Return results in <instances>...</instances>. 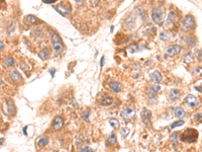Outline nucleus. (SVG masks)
I'll list each match as a JSON object with an SVG mask.
<instances>
[{"label":"nucleus","instance_id":"obj_1","mask_svg":"<svg viewBox=\"0 0 202 152\" xmlns=\"http://www.w3.org/2000/svg\"><path fill=\"white\" fill-rule=\"evenodd\" d=\"M51 40L53 49L55 50L56 53H61L63 51V41L60 38V36L56 33H53L51 36Z\"/></svg>","mask_w":202,"mask_h":152},{"label":"nucleus","instance_id":"obj_2","mask_svg":"<svg viewBox=\"0 0 202 152\" xmlns=\"http://www.w3.org/2000/svg\"><path fill=\"white\" fill-rule=\"evenodd\" d=\"M152 19L154 23H158V25H162L163 20H164V13H163V9L161 7H155L152 10Z\"/></svg>","mask_w":202,"mask_h":152},{"label":"nucleus","instance_id":"obj_3","mask_svg":"<svg viewBox=\"0 0 202 152\" xmlns=\"http://www.w3.org/2000/svg\"><path fill=\"white\" fill-rule=\"evenodd\" d=\"M195 19L192 15L188 14L187 16H185V18L182 21V27L185 31H190V29H193L195 27Z\"/></svg>","mask_w":202,"mask_h":152},{"label":"nucleus","instance_id":"obj_4","mask_svg":"<svg viewBox=\"0 0 202 152\" xmlns=\"http://www.w3.org/2000/svg\"><path fill=\"white\" fill-rule=\"evenodd\" d=\"M134 116H136V110H134V109H131V107L125 109V110H122L121 113H120V117H121L122 119H125V120L133 119Z\"/></svg>","mask_w":202,"mask_h":152},{"label":"nucleus","instance_id":"obj_5","mask_svg":"<svg viewBox=\"0 0 202 152\" xmlns=\"http://www.w3.org/2000/svg\"><path fill=\"white\" fill-rule=\"evenodd\" d=\"M151 118H152V112L148 109L144 107L140 113V119L146 125H151Z\"/></svg>","mask_w":202,"mask_h":152},{"label":"nucleus","instance_id":"obj_6","mask_svg":"<svg viewBox=\"0 0 202 152\" xmlns=\"http://www.w3.org/2000/svg\"><path fill=\"white\" fill-rule=\"evenodd\" d=\"M185 101H186V103L191 107V109H195V107H197L198 105H199V101H198L197 97H196L195 95H193V94H188V95L185 97Z\"/></svg>","mask_w":202,"mask_h":152},{"label":"nucleus","instance_id":"obj_7","mask_svg":"<svg viewBox=\"0 0 202 152\" xmlns=\"http://www.w3.org/2000/svg\"><path fill=\"white\" fill-rule=\"evenodd\" d=\"M182 51V47L179 45H174V46H170L169 48H167L166 50V54L167 56H175V55H178Z\"/></svg>","mask_w":202,"mask_h":152},{"label":"nucleus","instance_id":"obj_8","mask_svg":"<svg viewBox=\"0 0 202 152\" xmlns=\"http://www.w3.org/2000/svg\"><path fill=\"white\" fill-rule=\"evenodd\" d=\"M195 133H198L196 130H193V132H192V134H189V129L186 130L184 133L182 134V136H181V140L183 141V142H195L196 141V137H192L191 135L195 134Z\"/></svg>","mask_w":202,"mask_h":152},{"label":"nucleus","instance_id":"obj_9","mask_svg":"<svg viewBox=\"0 0 202 152\" xmlns=\"http://www.w3.org/2000/svg\"><path fill=\"white\" fill-rule=\"evenodd\" d=\"M150 79H151L152 82L157 83V84H158V83H160L161 81H162L163 76L160 71H154L150 74Z\"/></svg>","mask_w":202,"mask_h":152},{"label":"nucleus","instance_id":"obj_10","mask_svg":"<svg viewBox=\"0 0 202 152\" xmlns=\"http://www.w3.org/2000/svg\"><path fill=\"white\" fill-rule=\"evenodd\" d=\"M160 90V86L159 85H152L148 88V95L150 96V99H155L157 94H158V91Z\"/></svg>","mask_w":202,"mask_h":152},{"label":"nucleus","instance_id":"obj_11","mask_svg":"<svg viewBox=\"0 0 202 152\" xmlns=\"http://www.w3.org/2000/svg\"><path fill=\"white\" fill-rule=\"evenodd\" d=\"M63 125H64V121H63V119L61 118L60 116H57L55 119H54V122H53V127L56 131H59L63 128Z\"/></svg>","mask_w":202,"mask_h":152},{"label":"nucleus","instance_id":"obj_12","mask_svg":"<svg viewBox=\"0 0 202 152\" xmlns=\"http://www.w3.org/2000/svg\"><path fill=\"white\" fill-rule=\"evenodd\" d=\"M55 9L63 16H66L68 13H70V8L65 7L64 4H62V3H60V4H58L57 6H55Z\"/></svg>","mask_w":202,"mask_h":152},{"label":"nucleus","instance_id":"obj_13","mask_svg":"<svg viewBox=\"0 0 202 152\" xmlns=\"http://www.w3.org/2000/svg\"><path fill=\"white\" fill-rule=\"evenodd\" d=\"M175 17H176L175 11H170L169 14H168V16H167L165 27H171V25L174 23V21H175Z\"/></svg>","mask_w":202,"mask_h":152},{"label":"nucleus","instance_id":"obj_14","mask_svg":"<svg viewBox=\"0 0 202 152\" xmlns=\"http://www.w3.org/2000/svg\"><path fill=\"white\" fill-rule=\"evenodd\" d=\"M109 86H110L111 90L114 93H118V92H120L122 90V85L119 82H117V81H111L109 83Z\"/></svg>","mask_w":202,"mask_h":152},{"label":"nucleus","instance_id":"obj_15","mask_svg":"<svg viewBox=\"0 0 202 152\" xmlns=\"http://www.w3.org/2000/svg\"><path fill=\"white\" fill-rule=\"evenodd\" d=\"M112 103H113V99L109 95L103 96L102 99H100V105H103V107H108V105H110Z\"/></svg>","mask_w":202,"mask_h":152},{"label":"nucleus","instance_id":"obj_16","mask_svg":"<svg viewBox=\"0 0 202 152\" xmlns=\"http://www.w3.org/2000/svg\"><path fill=\"white\" fill-rule=\"evenodd\" d=\"M180 97V91L178 89H172L169 93V99L172 101H176Z\"/></svg>","mask_w":202,"mask_h":152},{"label":"nucleus","instance_id":"obj_17","mask_svg":"<svg viewBox=\"0 0 202 152\" xmlns=\"http://www.w3.org/2000/svg\"><path fill=\"white\" fill-rule=\"evenodd\" d=\"M6 107H7V111H8V114L9 115H14L16 112L15 110V105L10 99H7L6 101Z\"/></svg>","mask_w":202,"mask_h":152},{"label":"nucleus","instance_id":"obj_18","mask_svg":"<svg viewBox=\"0 0 202 152\" xmlns=\"http://www.w3.org/2000/svg\"><path fill=\"white\" fill-rule=\"evenodd\" d=\"M9 76H10V78L13 81H15V82H19V81L21 80L20 74L18 73L17 71H15V70H11V71L9 72Z\"/></svg>","mask_w":202,"mask_h":152},{"label":"nucleus","instance_id":"obj_19","mask_svg":"<svg viewBox=\"0 0 202 152\" xmlns=\"http://www.w3.org/2000/svg\"><path fill=\"white\" fill-rule=\"evenodd\" d=\"M173 112H174V114H175V116L178 117V118H184L185 115H186L185 111L183 110L181 107H175V109H173Z\"/></svg>","mask_w":202,"mask_h":152},{"label":"nucleus","instance_id":"obj_20","mask_svg":"<svg viewBox=\"0 0 202 152\" xmlns=\"http://www.w3.org/2000/svg\"><path fill=\"white\" fill-rule=\"evenodd\" d=\"M160 39L162 41H165V42H168L172 39V34L169 31H162L160 34Z\"/></svg>","mask_w":202,"mask_h":152},{"label":"nucleus","instance_id":"obj_21","mask_svg":"<svg viewBox=\"0 0 202 152\" xmlns=\"http://www.w3.org/2000/svg\"><path fill=\"white\" fill-rule=\"evenodd\" d=\"M185 44H187L188 46H191V47L195 46L196 44L195 38H194L193 36H187L186 38H185Z\"/></svg>","mask_w":202,"mask_h":152},{"label":"nucleus","instance_id":"obj_22","mask_svg":"<svg viewBox=\"0 0 202 152\" xmlns=\"http://www.w3.org/2000/svg\"><path fill=\"white\" fill-rule=\"evenodd\" d=\"M48 143H49V138L48 137H42L38 141V144L40 147H44L46 145H48Z\"/></svg>","mask_w":202,"mask_h":152},{"label":"nucleus","instance_id":"obj_23","mask_svg":"<svg viewBox=\"0 0 202 152\" xmlns=\"http://www.w3.org/2000/svg\"><path fill=\"white\" fill-rule=\"evenodd\" d=\"M38 56H40V58L42 59V60H46V59H48V57L50 56L49 49H44V50H42V51H40V54H38Z\"/></svg>","mask_w":202,"mask_h":152},{"label":"nucleus","instance_id":"obj_24","mask_svg":"<svg viewBox=\"0 0 202 152\" xmlns=\"http://www.w3.org/2000/svg\"><path fill=\"white\" fill-rule=\"evenodd\" d=\"M109 125L113 128V129H116V130L119 129V127H120L119 122H118L116 119H110V120H109Z\"/></svg>","mask_w":202,"mask_h":152},{"label":"nucleus","instance_id":"obj_25","mask_svg":"<svg viewBox=\"0 0 202 152\" xmlns=\"http://www.w3.org/2000/svg\"><path fill=\"white\" fill-rule=\"evenodd\" d=\"M193 60H194L193 54H192L191 52H188V53L186 54V56L184 57V61H185V63H191Z\"/></svg>","mask_w":202,"mask_h":152},{"label":"nucleus","instance_id":"obj_26","mask_svg":"<svg viewBox=\"0 0 202 152\" xmlns=\"http://www.w3.org/2000/svg\"><path fill=\"white\" fill-rule=\"evenodd\" d=\"M13 64H14V61H13V58L11 56H8L5 59V65H6L7 67H12Z\"/></svg>","mask_w":202,"mask_h":152},{"label":"nucleus","instance_id":"obj_27","mask_svg":"<svg viewBox=\"0 0 202 152\" xmlns=\"http://www.w3.org/2000/svg\"><path fill=\"white\" fill-rule=\"evenodd\" d=\"M108 142H109V144H110V145H114V144H116L117 140H116L115 134H111L110 136L108 137Z\"/></svg>","mask_w":202,"mask_h":152},{"label":"nucleus","instance_id":"obj_28","mask_svg":"<svg viewBox=\"0 0 202 152\" xmlns=\"http://www.w3.org/2000/svg\"><path fill=\"white\" fill-rule=\"evenodd\" d=\"M184 125V121L183 120H180V121H177V122H174L173 124L171 125V129H174V128H177V127H180V126Z\"/></svg>","mask_w":202,"mask_h":152},{"label":"nucleus","instance_id":"obj_29","mask_svg":"<svg viewBox=\"0 0 202 152\" xmlns=\"http://www.w3.org/2000/svg\"><path fill=\"white\" fill-rule=\"evenodd\" d=\"M25 19H29V23H28L29 25H33V23H34L36 21V16H33V15H27V16H25Z\"/></svg>","mask_w":202,"mask_h":152},{"label":"nucleus","instance_id":"obj_30","mask_svg":"<svg viewBox=\"0 0 202 152\" xmlns=\"http://www.w3.org/2000/svg\"><path fill=\"white\" fill-rule=\"evenodd\" d=\"M128 133H129V130L127 129V128H125V129H122V131H121V135H122V138L123 139H125L127 137V135H128Z\"/></svg>","mask_w":202,"mask_h":152},{"label":"nucleus","instance_id":"obj_31","mask_svg":"<svg viewBox=\"0 0 202 152\" xmlns=\"http://www.w3.org/2000/svg\"><path fill=\"white\" fill-rule=\"evenodd\" d=\"M177 132H174V134L172 135L171 137V140H172V143L174 144V146H177Z\"/></svg>","mask_w":202,"mask_h":152},{"label":"nucleus","instance_id":"obj_32","mask_svg":"<svg viewBox=\"0 0 202 152\" xmlns=\"http://www.w3.org/2000/svg\"><path fill=\"white\" fill-rule=\"evenodd\" d=\"M80 152H94V149H92V148L88 147V146H85V147L81 148V149H80Z\"/></svg>","mask_w":202,"mask_h":152},{"label":"nucleus","instance_id":"obj_33","mask_svg":"<svg viewBox=\"0 0 202 152\" xmlns=\"http://www.w3.org/2000/svg\"><path fill=\"white\" fill-rule=\"evenodd\" d=\"M194 73L197 76H202V67H196L194 70Z\"/></svg>","mask_w":202,"mask_h":152},{"label":"nucleus","instance_id":"obj_34","mask_svg":"<svg viewBox=\"0 0 202 152\" xmlns=\"http://www.w3.org/2000/svg\"><path fill=\"white\" fill-rule=\"evenodd\" d=\"M99 2H100V0H90V4H91L92 6H95V5H97Z\"/></svg>","mask_w":202,"mask_h":152},{"label":"nucleus","instance_id":"obj_35","mask_svg":"<svg viewBox=\"0 0 202 152\" xmlns=\"http://www.w3.org/2000/svg\"><path fill=\"white\" fill-rule=\"evenodd\" d=\"M130 50L132 51V53H136L138 51V46L136 45H131L130 46Z\"/></svg>","mask_w":202,"mask_h":152},{"label":"nucleus","instance_id":"obj_36","mask_svg":"<svg viewBox=\"0 0 202 152\" xmlns=\"http://www.w3.org/2000/svg\"><path fill=\"white\" fill-rule=\"evenodd\" d=\"M58 0H44V2L46 3V4H52V3H55L57 2Z\"/></svg>","mask_w":202,"mask_h":152},{"label":"nucleus","instance_id":"obj_37","mask_svg":"<svg viewBox=\"0 0 202 152\" xmlns=\"http://www.w3.org/2000/svg\"><path fill=\"white\" fill-rule=\"evenodd\" d=\"M88 114H89V111H86V114H83V119H84V120H85L86 122H89Z\"/></svg>","mask_w":202,"mask_h":152},{"label":"nucleus","instance_id":"obj_38","mask_svg":"<svg viewBox=\"0 0 202 152\" xmlns=\"http://www.w3.org/2000/svg\"><path fill=\"white\" fill-rule=\"evenodd\" d=\"M76 1V4H78L79 6H82L84 4V0H75Z\"/></svg>","mask_w":202,"mask_h":152},{"label":"nucleus","instance_id":"obj_39","mask_svg":"<svg viewBox=\"0 0 202 152\" xmlns=\"http://www.w3.org/2000/svg\"><path fill=\"white\" fill-rule=\"evenodd\" d=\"M103 63H104V56L101 57V61H100V67H103Z\"/></svg>","mask_w":202,"mask_h":152},{"label":"nucleus","instance_id":"obj_40","mask_svg":"<svg viewBox=\"0 0 202 152\" xmlns=\"http://www.w3.org/2000/svg\"><path fill=\"white\" fill-rule=\"evenodd\" d=\"M3 49H4V43L0 41V51H1V50H3Z\"/></svg>","mask_w":202,"mask_h":152},{"label":"nucleus","instance_id":"obj_41","mask_svg":"<svg viewBox=\"0 0 202 152\" xmlns=\"http://www.w3.org/2000/svg\"><path fill=\"white\" fill-rule=\"evenodd\" d=\"M201 117H202V115H201V114H199V115L196 114L195 116H194V119H195V120H197V119H200V118H201Z\"/></svg>","mask_w":202,"mask_h":152},{"label":"nucleus","instance_id":"obj_42","mask_svg":"<svg viewBox=\"0 0 202 152\" xmlns=\"http://www.w3.org/2000/svg\"><path fill=\"white\" fill-rule=\"evenodd\" d=\"M26 129H27V127H25V128H23V132H25V135H27V133H26Z\"/></svg>","mask_w":202,"mask_h":152},{"label":"nucleus","instance_id":"obj_43","mask_svg":"<svg viewBox=\"0 0 202 152\" xmlns=\"http://www.w3.org/2000/svg\"><path fill=\"white\" fill-rule=\"evenodd\" d=\"M0 61H1V57H0Z\"/></svg>","mask_w":202,"mask_h":152},{"label":"nucleus","instance_id":"obj_44","mask_svg":"<svg viewBox=\"0 0 202 152\" xmlns=\"http://www.w3.org/2000/svg\"><path fill=\"white\" fill-rule=\"evenodd\" d=\"M201 88H202V84H201Z\"/></svg>","mask_w":202,"mask_h":152},{"label":"nucleus","instance_id":"obj_45","mask_svg":"<svg viewBox=\"0 0 202 152\" xmlns=\"http://www.w3.org/2000/svg\"><path fill=\"white\" fill-rule=\"evenodd\" d=\"M0 70H1V68H0Z\"/></svg>","mask_w":202,"mask_h":152}]
</instances>
